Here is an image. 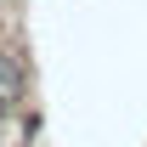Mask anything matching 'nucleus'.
Masks as SVG:
<instances>
[{"label":"nucleus","instance_id":"f257e3e1","mask_svg":"<svg viewBox=\"0 0 147 147\" xmlns=\"http://www.w3.org/2000/svg\"><path fill=\"white\" fill-rule=\"evenodd\" d=\"M6 108H34V57L23 34L0 40V113Z\"/></svg>","mask_w":147,"mask_h":147},{"label":"nucleus","instance_id":"f03ea898","mask_svg":"<svg viewBox=\"0 0 147 147\" xmlns=\"http://www.w3.org/2000/svg\"><path fill=\"white\" fill-rule=\"evenodd\" d=\"M34 136H40L34 108H6L0 113V147H34Z\"/></svg>","mask_w":147,"mask_h":147},{"label":"nucleus","instance_id":"7ed1b4c3","mask_svg":"<svg viewBox=\"0 0 147 147\" xmlns=\"http://www.w3.org/2000/svg\"><path fill=\"white\" fill-rule=\"evenodd\" d=\"M17 11H23V0H0V40H6V34H23V17H17Z\"/></svg>","mask_w":147,"mask_h":147}]
</instances>
